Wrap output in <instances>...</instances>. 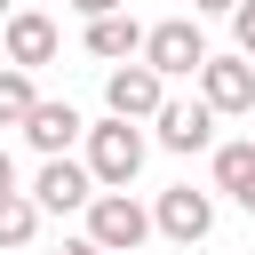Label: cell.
I'll return each instance as SVG.
<instances>
[{
	"label": "cell",
	"mask_w": 255,
	"mask_h": 255,
	"mask_svg": "<svg viewBox=\"0 0 255 255\" xmlns=\"http://www.w3.org/2000/svg\"><path fill=\"white\" fill-rule=\"evenodd\" d=\"M104 104H112V120H135V128H143V120L167 112V80H159L143 56H135V64H112V72H104Z\"/></svg>",
	"instance_id": "cell-4"
},
{
	"label": "cell",
	"mask_w": 255,
	"mask_h": 255,
	"mask_svg": "<svg viewBox=\"0 0 255 255\" xmlns=\"http://www.w3.org/2000/svg\"><path fill=\"white\" fill-rule=\"evenodd\" d=\"M151 231H167L175 247H199V239L215 231V191H191V183L159 191V207H151Z\"/></svg>",
	"instance_id": "cell-6"
},
{
	"label": "cell",
	"mask_w": 255,
	"mask_h": 255,
	"mask_svg": "<svg viewBox=\"0 0 255 255\" xmlns=\"http://www.w3.org/2000/svg\"><path fill=\"white\" fill-rule=\"evenodd\" d=\"M16 191V159H8V143H0V199Z\"/></svg>",
	"instance_id": "cell-19"
},
{
	"label": "cell",
	"mask_w": 255,
	"mask_h": 255,
	"mask_svg": "<svg viewBox=\"0 0 255 255\" xmlns=\"http://www.w3.org/2000/svg\"><path fill=\"white\" fill-rule=\"evenodd\" d=\"M8 16H16V0H0V24H8Z\"/></svg>",
	"instance_id": "cell-20"
},
{
	"label": "cell",
	"mask_w": 255,
	"mask_h": 255,
	"mask_svg": "<svg viewBox=\"0 0 255 255\" xmlns=\"http://www.w3.org/2000/svg\"><path fill=\"white\" fill-rule=\"evenodd\" d=\"M231 40H239V56L255 64V0H239V16H231Z\"/></svg>",
	"instance_id": "cell-15"
},
{
	"label": "cell",
	"mask_w": 255,
	"mask_h": 255,
	"mask_svg": "<svg viewBox=\"0 0 255 255\" xmlns=\"http://www.w3.org/2000/svg\"><path fill=\"white\" fill-rule=\"evenodd\" d=\"M207 32H199V16H167V24H151V40H143V64L159 72V80H199L207 72Z\"/></svg>",
	"instance_id": "cell-2"
},
{
	"label": "cell",
	"mask_w": 255,
	"mask_h": 255,
	"mask_svg": "<svg viewBox=\"0 0 255 255\" xmlns=\"http://www.w3.org/2000/svg\"><path fill=\"white\" fill-rule=\"evenodd\" d=\"M151 143H159V151H183V159H191V151H215V112H207L199 96H191V104L167 96V112L151 120Z\"/></svg>",
	"instance_id": "cell-8"
},
{
	"label": "cell",
	"mask_w": 255,
	"mask_h": 255,
	"mask_svg": "<svg viewBox=\"0 0 255 255\" xmlns=\"http://www.w3.org/2000/svg\"><path fill=\"white\" fill-rule=\"evenodd\" d=\"M88 239H96L104 255H135V247L151 239V207L128 199V191H96V207H88Z\"/></svg>",
	"instance_id": "cell-3"
},
{
	"label": "cell",
	"mask_w": 255,
	"mask_h": 255,
	"mask_svg": "<svg viewBox=\"0 0 255 255\" xmlns=\"http://www.w3.org/2000/svg\"><path fill=\"white\" fill-rule=\"evenodd\" d=\"M32 112H40V88H32V72L0 64V128H24Z\"/></svg>",
	"instance_id": "cell-14"
},
{
	"label": "cell",
	"mask_w": 255,
	"mask_h": 255,
	"mask_svg": "<svg viewBox=\"0 0 255 255\" xmlns=\"http://www.w3.org/2000/svg\"><path fill=\"white\" fill-rule=\"evenodd\" d=\"M32 207H40V215H88V207H96V175H88V159H40V175H32Z\"/></svg>",
	"instance_id": "cell-5"
},
{
	"label": "cell",
	"mask_w": 255,
	"mask_h": 255,
	"mask_svg": "<svg viewBox=\"0 0 255 255\" xmlns=\"http://www.w3.org/2000/svg\"><path fill=\"white\" fill-rule=\"evenodd\" d=\"M56 255H104V247H96V239H88V231H72V239H64V247H56Z\"/></svg>",
	"instance_id": "cell-18"
},
{
	"label": "cell",
	"mask_w": 255,
	"mask_h": 255,
	"mask_svg": "<svg viewBox=\"0 0 255 255\" xmlns=\"http://www.w3.org/2000/svg\"><path fill=\"white\" fill-rule=\"evenodd\" d=\"M88 135V120L72 112V104H56V96H40V112L24 120V143L40 151V159H72V143Z\"/></svg>",
	"instance_id": "cell-10"
},
{
	"label": "cell",
	"mask_w": 255,
	"mask_h": 255,
	"mask_svg": "<svg viewBox=\"0 0 255 255\" xmlns=\"http://www.w3.org/2000/svg\"><path fill=\"white\" fill-rule=\"evenodd\" d=\"M143 151H151V135L135 128V120H96L88 128V175H96V191H128L135 175H143Z\"/></svg>",
	"instance_id": "cell-1"
},
{
	"label": "cell",
	"mask_w": 255,
	"mask_h": 255,
	"mask_svg": "<svg viewBox=\"0 0 255 255\" xmlns=\"http://www.w3.org/2000/svg\"><path fill=\"white\" fill-rule=\"evenodd\" d=\"M0 48H8V64H16V72H40V64H56L64 32H56V16H40V8H16V16L0 24Z\"/></svg>",
	"instance_id": "cell-7"
},
{
	"label": "cell",
	"mask_w": 255,
	"mask_h": 255,
	"mask_svg": "<svg viewBox=\"0 0 255 255\" xmlns=\"http://www.w3.org/2000/svg\"><path fill=\"white\" fill-rule=\"evenodd\" d=\"M32 231H40L32 191H8V199H0V255H24V247H32Z\"/></svg>",
	"instance_id": "cell-13"
},
{
	"label": "cell",
	"mask_w": 255,
	"mask_h": 255,
	"mask_svg": "<svg viewBox=\"0 0 255 255\" xmlns=\"http://www.w3.org/2000/svg\"><path fill=\"white\" fill-rule=\"evenodd\" d=\"M72 16H88V24H104V16H128V0H72Z\"/></svg>",
	"instance_id": "cell-16"
},
{
	"label": "cell",
	"mask_w": 255,
	"mask_h": 255,
	"mask_svg": "<svg viewBox=\"0 0 255 255\" xmlns=\"http://www.w3.org/2000/svg\"><path fill=\"white\" fill-rule=\"evenodd\" d=\"M215 191L255 215V143H215Z\"/></svg>",
	"instance_id": "cell-12"
},
{
	"label": "cell",
	"mask_w": 255,
	"mask_h": 255,
	"mask_svg": "<svg viewBox=\"0 0 255 255\" xmlns=\"http://www.w3.org/2000/svg\"><path fill=\"white\" fill-rule=\"evenodd\" d=\"M199 104H207L215 120L255 112V64H247V56H207V72H199Z\"/></svg>",
	"instance_id": "cell-9"
},
{
	"label": "cell",
	"mask_w": 255,
	"mask_h": 255,
	"mask_svg": "<svg viewBox=\"0 0 255 255\" xmlns=\"http://www.w3.org/2000/svg\"><path fill=\"white\" fill-rule=\"evenodd\" d=\"M143 40H151V24H135V16H104V24H88V56H104V64H135Z\"/></svg>",
	"instance_id": "cell-11"
},
{
	"label": "cell",
	"mask_w": 255,
	"mask_h": 255,
	"mask_svg": "<svg viewBox=\"0 0 255 255\" xmlns=\"http://www.w3.org/2000/svg\"><path fill=\"white\" fill-rule=\"evenodd\" d=\"M191 16H239V0H191Z\"/></svg>",
	"instance_id": "cell-17"
}]
</instances>
